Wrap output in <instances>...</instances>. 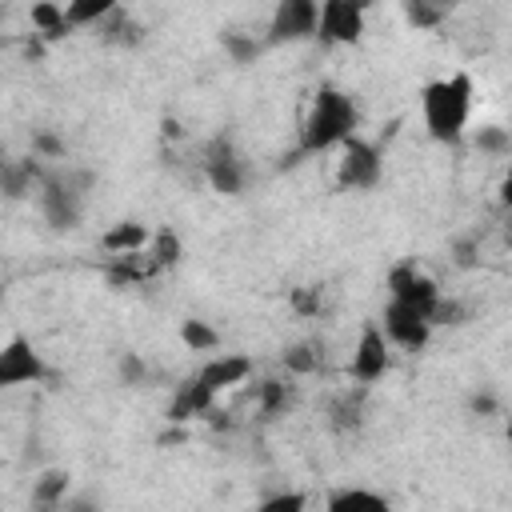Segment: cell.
<instances>
[{"label": "cell", "instance_id": "cell-1", "mask_svg": "<svg viewBox=\"0 0 512 512\" xmlns=\"http://www.w3.org/2000/svg\"><path fill=\"white\" fill-rule=\"evenodd\" d=\"M472 76L468 72H452L440 80H428L420 88V116L424 128L436 144H460L468 116H472Z\"/></svg>", "mask_w": 512, "mask_h": 512}, {"label": "cell", "instance_id": "cell-2", "mask_svg": "<svg viewBox=\"0 0 512 512\" xmlns=\"http://www.w3.org/2000/svg\"><path fill=\"white\" fill-rule=\"evenodd\" d=\"M356 120H360L356 100L344 88H332V84L316 88V96L308 104V116L300 124V148H296V156H320L328 148H340L356 132Z\"/></svg>", "mask_w": 512, "mask_h": 512}, {"label": "cell", "instance_id": "cell-3", "mask_svg": "<svg viewBox=\"0 0 512 512\" xmlns=\"http://www.w3.org/2000/svg\"><path fill=\"white\" fill-rule=\"evenodd\" d=\"M92 188H96V176L88 168L64 164V168L44 172L40 184H36V200H40L44 220L56 232H72L84 220V208H88V192Z\"/></svg>", "mask_w": 512, "mask_h": 512}, {"label": "cell", "instance_id": "cell-4", "mask_svg": "<svg viewBox=\"0 0 512 512\" xmlns=\"http://www.w3.org/2000/svg\"><path fill=\"white\" fill-rule=\"evenodd\" d=\"M380 176H384V156H380V148H376L372 140H364V136L352 132V136L340 144L336 184H340L344 192H368V188L380 184Z\"/></svg>", "mask_w": 512, "mask_h": 512}, {"label": "cell", "instance_id": "cell-5", "mask_svg": "<svg viewBox=\"0 0 512 512\" xmlns=\"http://www.w3.org/2000/svg\"><path fill=\"white\" fill-rule=\"evenodd\" d=\"M200 168H204V180L212 184V192H220V196H240L244 184H248V164H244V156L236 152L232 136H224V132L204 144Z\"/></svg>", "mask_w": 512, "mask_h": 512}, {"label": "cell", "instance_id": "cell-6", "mask_svg": "<svg viewBox=\"0 0 512 512\" xmlns=\"http://www.w3.org/2000/svg\"><path fill=\"white\" fill-rule=\"evenodd\" d=\"M368 12H372V0H320L316 36L324 44H356L364 36Z\"/></svg>", "mask_w": 512, "mask_h": 512}, {"label": "cell", "instance_id": "cell-7", "mask_svg": "<svg viewBox=\"0 0 512 512\" xmlns=\"http://www.w3.org/2000/svg\"><path fill=\"white\" fill-rule=\"evenodd\" d=\"M380 332H384L388 344H396L404 352H420L428 344V336H432V324H428V316L420 308L388 296V304L380 312Z\"/></svg>", "mask_w": 512, "mask_h": 512}, {"label": "cell", "instance_id": "cell-8", "mask_svg": "<svg viewBox=\"0 0 512 512\" xmlns=\"http://www.w3.org/2000/svg\"><path fill=\"white\" fill-rule=\"evenodd\" d=\"M316 20H320V0H276L264 44H300L316 36Z\"/></svg>", "mask_w": 512, "mask_h": 512}, {"label": "cell", "instance_id": "cell-9", "mask_svg": "<svg viewBox=\"0 0 512 512\" xmlns=\"http://www.w3.org/2000/svg\"><path fill=\"white\" fill-rule=\"evenodd\" d=\"M48 380V364L40 348L28 336H12L0 344V388H20V384H40Z\"/></svg>", "mask_w": 512, "mask_h": 512}, {"label": "cell", "instance_id": "cell-10", "mask_svg": "<svg viewBox=\"0 0 512 512\" xmlns=\"http://www.w3.org/2000/svg\"><path fill=\"white\" fill-rule=\"evenodd\" d=\"M392 344L384 340V332H380V324H364L360 328V336H356V348H352V360H348V376L356 380V384H376L388 368H392V352H388Z\"/></svg>", "mask_w": 512, "mask_h": 512}, {"label": "cell", "instance_id": "cell-11", "mask_svg": "<svg viewBox=\"0 0 512 512\" xmlns=\"http://www.w3.org/2000/svg\"><path fill=\"white\" fill-rule=\"evenodd\" d=\"M388 296H396V300H404V304H412L428 316L432 304L440 300V288L428 272H420L416 260H400V264L388 268Z\"/></svg>", "mask_w": 512, "mask_h": 512}, {"label": "cell", "instance_id": "cell-12", "mask_svg": "<svg viewBox=\"0 0 512 512\" xmlns=\"http://www.w3.org/2000/svg\"><path fill=\"white\" fill-rule=\"evenodd\" d=\"M212 408H216V392L200 376H188L184 384H176V392L168 400V420L172 424H188L196 416H212Z\"/></svg>", "mask_w": 512, "mask_h": 512}, {"label": "cell", "instance_id": "cell-13", "mask_svg": "<svg viewBox=\"0 0 512 512\" xmlns=\"http://www.w3.org/2000/svg\"><path fill=\"white\" fill-rule=\"evenodd\" d=\"M196 376L220 396V392H228V388H236V384H244V380L252 376V360L240 356V352H220V356H212Z\"/></svg>", "mask_w": 512, "mask_h": 512}, {"label": "cell", "instance_id": "cell-14", "mask_svg": "<svg viewBox=\"0 0 512 512\" xmlns=\"http://www.w3.org/2000/svg\"><path fill=\"white\" fill-rule=\"evenodd\" d=\"M40 176H44V168L36 164V156H28V160H8V164L0 168V196L20 200V196H28V192L40 184Z\"/></svg>", "mask_w": 512, "mask_h": 512}, {"label": "cell", "instance_id": "cell-15", "mask_svg": "<svg viewBox=\"0 0 512 512\" xmlns=\"http://www.w3.org/2000/svg\"><path fill=\"white\" fill-rule=\"evenodd\" d=\"M104 276H108V284L128 288V284H140V280L156 276V268H152V260H148V256H144V248H140V252H116V256L108 260Z\"/></svg>", "mask_w": 512, "mask_h": 512}, {"label": "cell", "instance_id": "cell-16", "mask_svg": "<svg viewBox=\"0 0 512 512\" xmlns=\"http://www.w3.org/2000/svg\"><path fill=\"white\" fill-rule=\"evenodd\" d=\"M148 228L140 224V220H116L104 236H100V244H104V252L108 256H116V252H140L144 244H148Z\"/></svg>", "mask_w": 512, "mask_h": 512}, {"label": "cell", "instance_id": "cell-17", "mask_svg": "<svg viewBox=\"0 0 512 512\" xmlns=\"http://www.w3.org/2000/svg\"><path fill=\"white\" fill-rule=\"evenodd\" d=\"M144 256L152 260V268H156V272L176 268V264H180V256H184L180 232H176V228H160V232H152V236H148V244H144Z\"/></svg>", "mask_w": 512, "mask_h": 512}, {"label": "cell", "instance_id": "cell-18", "mask_svg": "<svg viewBox=\"0 0 512 512\" xmlns=\"http://www.w3.org/2000/svg\"><path fill=\"white\" fill-rule=\"evenodd\" d=\"M28 16H32L36 36H44V40H64L72 32L68 20H64V4H56V0H36L28 8Z\"/></svg>", "mask_w": 512, "mask_h": 512}, {"label": "cell", "instance_id": "cell-19", "mask_svg": "<svg viewBox=\"0 0 512 512\" xmlns=\"http://www.w3.org/2000/svg\"><path fill=\"white\" fill-rule=\"evenodd\" d=\"M328 420H332L336 432L360 428V420H364V384H356V392H340V396L328 404Z\"/></svg>", "mask_w": 512, "mask_h": 512}, {"label": "cell", "instance_id": "cell-20", "mask_svg": "<svg viewBox=\"0 0 512 512\" xmlns=\"http://www.w3.org/2000/svg\"><path fill=\"white\" fill-rule=\"evenodd\" d=\"M120 8V0H68L64 4V20H68V28L76 32V28H96L104 16H112Z\"/></svg>", "mask_w": 512, "mask_h": 512}, {"label": "cell", "instance_id": "cell-21", "mask_svg": "<svg viewBox=\"0 0 512 512\" xmlns=\"http://www.w3.org/2000/svg\"><path fill=\"white\" fill-rule=\"evenodd\" d=\"M96 28H104V40H108V44H120V48H136V44L144 40V24L132 20V16H124L120 8H116L112 16H104Z\"/></svg>", "mask_w": 512, "mask_h": 512}, {"label": "cell", "instance_id": "cell-22", "mask_svg": "<svg viewBox=\"0 0 512 512\" xmlns=\"http://www.w3.org/2000/svg\"><path fill=\"white\" fill-rule=\"evenodd\" d=\"M64 492H68V472L64 468H44L32 484V504L56 508V504H64Z\"/></svg>", "mask_w": 512, "mask_h": 512}, {"label": "cell", "instance_id": "cell-23", "mask_svg": "<svg viewBox=\"0 0 512 512\" xmlns=\"http://www.w3.org/2000/svg\"><path fill=\"white\" fill-rule=\"evenodd\" d=\"M324 360V344L320 340H300L292 348H284V368L296 372V376H312Z\"/></svg>", "mask_w": 512, "mask_h": 512}, {"label": "cell", "instance_id": "cell-24", "mask_svg": "<svg viewBox=\"0 0 512 512\" xmlns=\"http://www.w3.org/2000/svg\"><path fill=\"white\" fill-rule=\"evenodd\" d=\"M332 512H348V508H388V500L380 496V492H368V488H336V492H328V500H324Z\"/></svg>", "mask_w": 512, "mask_h": 512}, {"label": "cell", "instance_id": "cell-25", "mask_svg": "<svg viewBox=\"0 0 512 512\" xmlns=\"http://www.w3.org/2000/svg\"><path fill=\"white\" fill-rule=\"evenodd\" d=\"M256 404H260L264 416H280L292 404V384H284V380H260L256 384Z\"/></svg>", "mask_w": 512, "mask_h": 512}, {"label": "cell", "instance_id": "cell-26", "mask_svg": "<svg viewBox=\"0 0 512 512\" xmlns=\"http://www.w3.org/2000/svg\"><path fill=\"white\" fill-rule=\"evenodd\" d=\"M444 16H448V12H440V8L428 4V0H404V20H408L416 32H432V28H440Z\"/></svg>", "mask_w": 512, "mask_h": 512}, {"label": "cell", "instance_id": "cell-27", "mask_svg": "<svg viewBox=\"0 0 512 512\" xmlns=\"http://www.w3.org/2000/svg\"><path fill=\"white\" fill-rule=\"evenodd\" d=\"M220 44H224V52L232 56V64H252V60L264 52V44H260L256 36H244V32H224Z\"/></svg>", "mask_w": 512, "mask_h": 512}, {"label": "cell", "instance_id": "cell-28", "mask_svg": "<svg viewBox=\"0 0 512 512\" xmlns=\"http://www.w3.org/2000/svg\"><path fill=\"white\" fill-rule=\"evenodd\" d=\"M180 340H184L192 352H212V348L220 344V332H216L212 324H204V320H184V324H180Z\"/></svg>", "mask_w": 512, "mask_h": 512}, {"label": "cell", "instance_id": "cell-29", "mask_svg": "<svg viewBox=\"0 0 512 512\" xmlns=\"http://www.w3.org/2000/svg\"><path fill=\"white\" fill-rule=\"evenodd\" d=\"M476 148L488 152V156H508V152H512V136H508V128H500V124H480Z\"/></svg>", "mask_w": 512, "mask_h": 512}, {"label": "cell", "instance_id": "cell-30", "mask_svg": "<svg viewBox=\"0 0 512 512\" xmlns=\"http://www.w3.org/2000/svg\"><path fill=\"white\" fill-rule=\"evenodd\" d=\"M116 380L128 384V388H140V384H148V364H144L136 352H120V360H116Z\"/></svg>", "mask_w": 512, "mask_h": 512}, {"label": "cell", "instance_id": "cell-31", "mask_svg": "<svg viewBox=\"0 0 512 512\" xmlns=\"http://www.w3.org/2000/svg\"><path fill=\"white\" fill-rule=\"evenodd\" d=\"M464 320H468V308H464L460 300H452V296L444 300V292H440V300H436L432 312H428V324H432V328H436V324H452V328H456V324H464Z\"/></svg>", "mask_w": 512, "mask_h": 512}, {"label": "cell", "instance_id": "cell-32", "mask_svg": "<svg viewBox=\"0 0 512 512\" xmlns=\"http://www.w3.org/2000/svg\"><path fill=\"white\" fill-rule=\"evenodd\" d=\"M452 260H456V268H476L480 264V244L472 236H460L452 244Z\"/></svg>", "mask_w": 512, "mask_h": 512}, {"label": "cell", "instance_id": "cell-33", "mask_svg": "<svg viewBox=\"0 0 512 512\" xmlns=\"http://www.w3.org/2000/svg\"><path fill=\"white\" fill-rule=\"evenodd\" d=\"M296 508H304V496H296V492H280V496L260 500V512H296Z\"/></svg>", "mask_w": 512, "mask_h": 512}, {"label": "cell", "instance_id": "cell-34", "mask_svg": "<svg viewBox=\"0 0 512 512\" xmlns=\"http://www.w3.org/2000/svg\"><path fill=\"white\" fill-rule=\"evenodd\" d=\"M292 308L300 316H316L320 312V288H296L292 292Z\"/></svg>", "mask_w": 512, "mask_h": 512}, {"label": "cell", "instance_id": "cell-35", "mask_svg": "<svg viewBox=\"0 0 512 512\" xmlns=\"http://www.w3.org/2000/svg\"><path fill=\"white\" fill-rule=\"evenodd\" d=\"M468 408H472L476 416H496V408H500V400H496L492 392H476V396L468 400Z\"/></svg>", "mask_w": 512, "mask_h": 512}, {"label": "cell", "instance_id": "cell-36", "mask_svg": "<svg viewBox=\"0 0 512 512\" xmlns=\"http://www.w3.org/2000/svg\"><path fill=\"white\" fill-rule=\"evenodd\" d=\"M36 152L40 156H52V160H64V140H56V136H36Z\"/></svg>", "mask_w": 512, "mask_h": 512}, {"label": "cell", "instance_id": "cell-37", "mask_svg": "<svg viewBox=\"0 0 512 512\" xmlns=\"http://www.w3.org/2000/svg\"><path fill=\"white\" fill-rule=\"evenodd\" d=\"M184 440H188V432H184V428H172V432H164V436H160V444H184Z\"/></svg>", "mask_w": 512, "mask_h": 512}, {"label": "cell", "instance_id": "cell-38", "mask_svg": "<svg viewBox=\"0 0 512 512\" xmlns=\"http://www.w3.org/2000/svg\"><path fill=\"white\" fill-rule=\"evenodd\" d=\"M160 128H164V136H172V140L180 136V124H176L172 116H164V120H160Z\"/></svg>", "mask_w": 512, "mask_h": 512}, {"label": "cell", "instance_id": "cell-39", "mask_svg": "<svg viewBox=\"0 0 512 512\" xmlns=\"http://www.w3.org/2000/svg\"><path fill=\"white\" fill-rule=\"evenodd\" d=\"M428 4H436V8H440V12H448V8H456V4H460V0H428Z\"/></svg>", "mask_w": 512, "mask_h": 512}, {"label": "cell", "instance_id": "cell-40", "mask_svg": "<svg viewBox=\"0 0 512 512\" xmlns=\"http://www.w3.org/2000/svg\"><path fill=\"white\" fill-rule=\"evenodd\" d=\"M4 164H8V156H4V152H0V168H4Z\"/></svg>", "mask_w": 512, "mask_h": 512}, {"label": "cell", "instance_id": "cell-41", "mask_svg": "<svg viewBox=\"0 0 512 512\" xmlns=\"http://www.w3.org/2000/svg\"><path fill=\"white\" fill-rule=\"evenodd\" d=\"M0 304H4V288H0Z\"/></svg>", "mask_w": 512, "mask_h": 512}]
</instances>
